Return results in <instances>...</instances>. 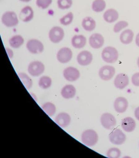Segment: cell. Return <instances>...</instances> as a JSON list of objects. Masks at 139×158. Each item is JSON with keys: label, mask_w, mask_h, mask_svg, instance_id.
Wrapping results in <instances>:
<instances>
[{"label": "cell", "mask_w": 139, "mask_h": 158, "mask_svg": "<svg viewBox=\"0 0 139 158\" xmlns=\"http://www.w3.org/2000/svg\"><path fill=\"white\" fill-rule=\"evenodd\" d=\"M98 134L93 129H87L82 133V142L87 147H91L95 145L98 142Z\"/></svg>", "instance_id": "cell-1"}, {"label": "cell", "mask_w": 139, "mask_h": 158, "mask_svg": "<svg viewBox=\"0 0 139 158\" xmlns=\"http://www.w3.org/2000/svg\"><path fill=\"white\" fill-rule=\"evenodd\" d=\"M103 60L108 63H114L117 61L119 57L117 50L111 46L105 47L102 53Z\"/></svg>", "instance_id": "cell-2"}, {"label": "cell", "mask_w": 139, "mask_h": 158, "mask_svg": "<svg viewBox=\"0 0 139 158\" xmlns=\"http://www.w3.org/2000/svg\"><path fill=\"white\" fill-rule=\"evenodd\" d=\"M2 23L7 27H15L18 24L17 15L14 11H8L3 14L2 18Z\"/></svg>", "instance_id": "cell-3"}, {"label": "cell", "mask_w": 139, "mask_h": 158, "mask_svg": "<svg viewBox=\"0 0 139 158\" xmlns=\"http://www.w3.org/2000/svg\"><path fill=\"white\" fill-rule=\"evenodd\" d=\"M45 69V66L43 63L38 60L32 62L28 67V73L34 77L41 75L44 72Z\"/></svg>", "instance_id": "cell-4"}, {"label": "cell", "mask_w": 139, "mask_h": 158, "mask_svg": "<svg viewBox=\"0 0 139 158\" xmlns=\"http://www.w3.org/2000/svg\"><path fill=\"white\" fill-rule=\"evenodd\" d=\"M110 142L116 145H120L124 143L126 140V136L122 131L115 129L110 133L109 136Z\"/></svg>", "instance_id": "cell-5"}, {"label": "cell", "mask_w": 139, "mask_h": 158, "mask_svg": "<svg viewBox=\"0 0 139 158\" xmlns=\"http://www.w3.org/2000/svg\"><path fill=\"white\" fill-rule=\"evenodd\" d=\"M65 36V32L61 27H53L50 30L48 37L50 40L53 43L57 44L61 42Z\"/></svg>", "instance_id": "cell-6"}, {"label": "cell", "mask_w": 139, "mask_h": 158, "mask_svg": "<svg viewBox=\"0 0 139 158\" xmlns=\"http://www.w3.org/2000/svg\"><path fill=\"white\" fill-rule=\"evenodd\" d=\"M27 48L31 53L40 54L43 52L44 46L42 42L36 39L29 40L27 44Z\"/></svg>", "instance_id": "cell-7"}, {"label": "cell", "mask_w": 139, "mask_h": 158, "mask_svg": "<svg viewBox=\"0 0 139 158\" xmlns=\"http://www.w3.org/2000/svg\"><path fill=\"white\" fill-rule=\"evenodd\" d=\"M100 122L103 127L108 130L112 129L117 123L115 116L109 113H105L102 115Z\"/></svg>", "instance_id": "cell-8"}, {"label": "cell", "mask_w": 139, "mask_h": 158, "mask_svg": "<svg viewBox=\"0 0 139 158\" xmlns=\"http://www.w3.org/2000/svg\"><path fill=\"white\" fill-rule=\"evenodd\" d=\"M72 56V51L68 47L61 48L57 53V59L61 64H66L70 61Z\"/></svg>", "instance_id": "cell-9"}, {"label": "cell", "mask_w": 139, "mask_h": 158, "mask_svg": "<svg viewBox=\"0 0 139 158\" xmlns=\"http://www.w3.org/2000/svg\"><path fill=\"white\" fill-rule=\"evenodd\" d=\"M64 78L67 81H76L80 77V73L79 70L76 68L70 66L66 68L63 71Z\"/></svg>", "instance_id": "cell-10"}, {"label": "cell", "mask_w": 139, "mask_h": 158, "mask_svg": "<svg viewBox=\"0 0 139 158\" xmlns=\"http://www.w3.org/2000/svg\"><path fill=\"white\" fill-rule=\"evenodd\" d=\"M115 73V69L113 66H104L99 69V75L102 80L107 81L113 78Z\"/></svg>", "instance_id": "cell-11"}, {"label": "cell", "mask_w": 139, "mask_h": 158, "mask_svg": "<svg viewBox=\"0 0 139 158\" xmlns=\"http://www.w3.org/2000/svg\"><path fill=\"white\" fill-rule=\"evenodd\" d=\"M54 121L60 127L65 128L70 125L71 122V118L67 113L61 112L56 116Z\"/></svg>", "instance_id": "cell-12"}, {"label": "cell", "mask_w": 139, "mask_h": 158, "mask_svg": "<svg viewBox=\"0 0 139 158\" xmlns=\"http://www.w3.org/2000/svg\"><path fill=\"white\" fill-rule=\"evenodd\" d=\"M92 60V54L87 51H82L77 55V62L81 66H86L90 65Z\"/></svg>", "instance_id": "cell-13"}, {"label": "cell", "mask_w": 139, "mask_h": 158, "mask_svg": "<svg viewBox=\"0 0 139 158\" xmlns=\"http://www.w3.org/2000/svg\"><path fill=\"white\" fill-rule=\"evenodd\" d=\"M129 104L126 98L123 97H117L114 103V107L116 112L119 113L125 112L128 107Z\"/></svg>", "instance_id": "cell-14"}, {"label": "cell", "mask_w": 139, "mask_h": 158, "mask_svg": "<svg viewBox=\"0 0 139 158\" xmlns=\"http://www.w3.org/2000/svg\"><path fill=\"white\" fill-rule=\"evenodd\" d=\"M129 83V77L125 73H119L116 76L114 80V85L115 87L120 89L125 88Z\"/></svg>", "instance_id": "cell-15"}, {"label": "cell", "mask_w": 139, "mask_h": 158, "mask_svg": "<svg viewBox=\"0 0 139 158\" xmlns=\"http://www.w3.org/2000/svg\"><path fill=\"white\" fill-rule=\"evenodd\" d=\"M89 44L92 48L98 49L104 45V38L101 34L98 33L93 34L89 39Z\"/></svg>", "instance_id": "cell-16"}, {"label": "cell", "mask_w": 139, "mask_h": 158, "mask_svg": "<svg viewBox=\"0 0 139 158\" xmlns=\"http://www.w3.org/2000/svg\"><path fill=\"white\" fill-rule=\"evenodd\" d=\"M34 16V10L30 6H26L20 12L19 17L24 22H28L32 19Z\"/></svg>", "instance_id": "cell-17"}, {"label": "cell", "mask_w": 139, "mask_h": 158, "mask_svg": "<svg viewBox=\"0 0 139 158\" xmlns=\"http://www.w3.org/2000/svg\"><path fill=\"white\" fill-rule=\"evenodd\" d=\"M76 89L73 85L68 84L62 88L61 94L63 98L69 99L73 98L76 95Z\"/></svg>", "instance_id": "cell-18"}, {"label": "cell", "mask_w": 139, "mask_h": 158, "mask_svg": "<svg viewBox=\"0 0 139 158\" xmlns=\"http://www.w3.org/2000/svg\"><path fill=\"white\" fill-rule=\"evenodd\" d=\"M121 126L124 131L127 132H131L136 128V122L132 118L126 117L122 120L121 122Z\"/></svg>", "instance_id": "cell-19"}, {"label": "cell", "mask_w": 139, "mask_h": 158, "mask_svg": "<svg viewBox=\"0 0 139 158\" xmlns=\"http://www.w3.org/2000/svg\"><path fill=\"white\" fill-rule=\"evenodd\" d=\"M86 39L83 35H75L72 39V46L74 48L80 49L84 47L86 45Z\"/></svg>", "instance_id": "cell-20"}, {"label": "cell", "mask_w": 139, "mask_h": 158, "mask_svg": "<svg viewBox=\"0 0 139 158\" xmlns=\"http://www.w3.org/2000/svg\"><path fill=\"white\" fill-rule=\"evenodd\" d=\"M103 17L106 22L109 23H112L117 21L118 19V13L115 9H108L104 13Z\"/></svg>", "instance_id": "cell-21"}, {"label": "cell", "mask_w": 139, "mask_h": 158, "mask_svg": "<svg viewBox=\"0 0 139 158\" xmlns=\"http://www.w3.org/2000/svg\"><path fill=\"white\" fill-rule=\"evenodd\" d=\"M134 33L130 29H127L121 33L120 35V40L124 44H129L133 41Z\"/></svg>", "instance_id": "cell-22"}, {"label": "cell", "mask_w": 139, "mask_h": 158, "mask_svg": "<svg viewBox=\"0 0 139 158\" xmlns=\"http://www.w3.org/2000/svg\"><path fill=\"white\" fill-rule=\"evenodd\" d=\"M82 26L85 31H91L95 28V21L91 17H86L82 21Z\"/></svg>", "instance_id": "cell-23"}, {"label": "cell", "mask_w": 139, "mask_h": 158, "mask_svg": "<svg viewBox=\"0 0 139 158\" xmlns=\"http://www.w3.org/2000/svg\"><path fill=\"white\" fill-rule=\"evenodd\" d=\"M24 42V40L23 37L18 35H14L9 40V44L14 48H20Z\"/></svg>", "instance_id": "cell-24"}, {"label": "cell", "mask_w": 139, "mask_h": 158, "mask_svg": "<svg viewBox=\"0 0 139 158\" xmlns=\"http://www.w3.org/2000/svg\"><path fill=\"white\" fill-rule=\"evenodd\" d=\"M41 108L44 112L50 117L55 114L56 112V107L51 102H46L42 106Z\"/></svg>", "instance_id": "cell-25"}, {"label": "cell", "mask_w": 139, "mask_h": 158, "mask_svg": "<svg viewBox=\"0 0 139 158\" xmlns=\"http://www.w3.org/2000/svg\"><path fill=\"white\" fill-rule=\"evenodd\" d=\"M18 76L26 88L27 90L30 89L33 85V81L32 78L27 73L23 72L18 73Z\"/></svg>", "instance_id": "cell-26"}, {"label": "cell", "mask_w": 139, "mask_h": 158, "mask_svg": "<svg viewBox=\"0 0 139 158\" xmlns=\"http://www.w3.org/2000/svg\"><path fill=\"white\" fill-rule=\"evenodd\" d=\"M38 84L41 89H44L49 88L52 85V78L48 76H42L39 79Z\"/></svg>", "instance_id": "cell-27"}, {"label": "cell", "mask_w": 139, "mask_h": 158, "mask_svg": "<svg viewBox=\"0 0 139 158\" xmlns=\"http://www.w3.org/2000/svg\"><path fill=\"white\" fill-rule=\"evenodd\" d=\"M106 6L104 0H95L92 4V9L96 12H101L105 9Z\"/></svg>", "instance_id": "cell-28"}, {"label": "cell", "mask_w": 139, "mask_h": 158, "mask_svg": "<svg viewBox=\"0 0 139 158\" xmlns=\"http://www.w3.org/2000/svg\"><path fill=\"white\" fill-rule=\"evenodd\" d=\"M74 15L72 12H69L66 15H64L60 19V23L64 26H67L70 24L73 21Z\"/></svg>", "instance_id": "cell-29"}, {"label": "cell", "mask_w": 139, "mask_h": 158, "mask_svg": "<svg viewBox=\"0 0 139 158\" xmlns=\"http://www.w3.org/2000/svg\"><path fill=\"white\" fill-rule=\"evenodd\" d=\"M58 8L61 10L70 9L72 5V0H57Z\"/></svg>", "instance_id": "cell-30"}, {"label": "cell", "mask_w": 139, "mask_h": 158, "mask_svg": "<svg viewBox=\"0 0 139 158\" xmlns=\"http://www.w3.org/2000/svg\"><path fill=\"white\" fill-rule=\"evenodd\" d=\"M121 155V151L119 148L115 147L110 148L107 152V156L110 158H119Z\"/></svg>", "instance_id": "cell-31"}, {"label": "cell", "mask_w": 139, "mask_h": 158, "mask_svg": "<svg viewBox=\"0 0 139 158\" xmlns=\"http://www.w3.org/2000/svg\"><path fill=\"white\" fill-rule=\"evenodd\" d=\"M52 2V0H36V4L39 8L45 9L48 8Z\"/></svg>", "instance_id": "cell-32"}, {"label": "cell", "mask_w": 139, "mask_h": 158, "mask_svg": "<svg viewBox=\"0 0 139 158\" xmlns=\"http://www.w3.org/2000/svg\"><path fill=\"white\" fill-rule=\"evenodd\" d=\"M128 26V23L125 21H120L115 25L114 28V31L115 33H118L123 28Z\"/></svg>", "instance_id": "cell-33"}, {"label": "cell", "mask_w": 139, "mask_h": 158, "mask_svg": "<svg viewBox=\"0 0 139 158\" xmlns=\"http://www.w3.org/2000/svg\"><path fill=\"white\" fill-rule=\"evenodd\" d=\"M132 82L135 86H139V72L133 75L132 77Z\"/></svg>", "instance_id": "cell-34"}, {"label": "cell", "mask_w": 139, "mask_h": 158, "mask_svg": "<svg viewBox=\"0 0 139 158\" xmlns=\"http://www.w3.org/2000/svg\"><path fill=\"white\" fill-rule=\"evenodd\" d=\"M6 52L7 54H8V56H9V57L10 58V59H11L14 56V52H13L12 50H11L10 48H6Z\"/></svg>", "instance_id": "cell-35"}, {"label": "cell", "mask_w": 139, "mask_h": 158, "mask_svg": "<svg viewBox=\"0 0 139 158\" xmlns=\"http://www.w3.org/2000/svg\"><path fill=\"white\" fill-rule=\"evenodd\" d=\"M135 118L139 121V106L135 110Z\"/></svg>", "instance_id": "cell-36"}, {"label": "cell", "mask_w": 139, "mask_h": 158, "mask_svg": "<svg viewBox=\"0 0 139 158\" xmlns=\"http://www.w3.org/2000/svg\"><path fill=\"white\" fill-rule=\"evenodd\" d=\"M135 42H136L137 45L139 47V33L137 35Z\"/></svg>", "instance_id": "cell-37"}, {"label": "cell", "mask_w": 139, "mask_h": 158, "mask_svg": "<svg viewBox=\"0 0 139 158\" xmlns=\"http://www.w3.org/2000/svg\"><path fill=\"white\" fill-rule=\"evenodd\" d=\"M19 1L23 2H30L32 0H19Z\"/></svg>", "instance_id": "cell-38"}, {"label": "cell", "mask_w": 139, "mask_h": 158, "mask_svg": "<svg viewBox=\"0 0 139 158\" xmlns=\"http://www.w3.org/2000/svg\"><path fill=\"white\" fill-rule=\"evenodd\" d=\"M137 66H138V67L139 68V57L137 59Z\"/></svg>", "instance_id": "cell-39"}]
</instances>
